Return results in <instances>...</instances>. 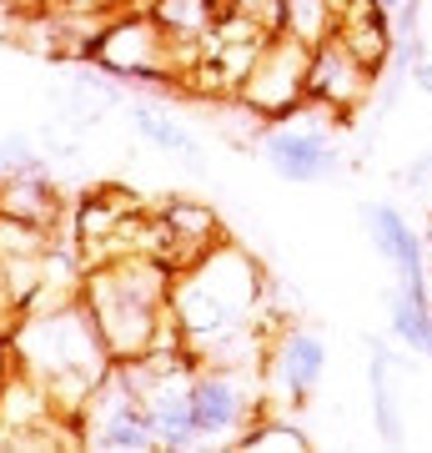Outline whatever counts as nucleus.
<instances>
[{"mask_svg":"<svg viewBox=\"0 0 432 453\" xmlns=\"http://www.w3.org/2000/svg\"><path fill=\"white\" fill-rule=\"evenodd\" d=\"M80 297L116 363L146 357L156 348H186L171 318V267L151 252L91 262L80 277Z\"/></svg>","mask_w":432,"mask_h":453,"instance_id":"nucleus-1","label":"nucleus"},{"mask_svg":"<svg viewBox=\"0 0 432 453\" xmlns=\"http://www.w3.org/2000/svg\"><path fill=\"white\" fill-rule=\"evenodd\" d=\"M11 357H16L20 372H31L35 383L56 398V408L71 413V418L86 403V393L96 388L116 363L80 292L76 297H61V303H41V308L26 312L20 327L11 333Z\"/></svg>","mask_w":432,"mask_h":453,"instance_id":"nucleus-2","label":"nucleus"},{"mask_svg":"<svg viewBox=\"0 0 432 453\" xmlns=\"http://www.w3.org/2000/svg\"><path fill=\"white\" fill-rule=\"evenodd\" d=\"M80 56H91L101 71H111L121 81H141V86H166V81H181V50L171 46V35L161 31L156 20L136 11V16L106 26L101 35H91Z\"/></svg>","mask_w":432,"mask_h":453,"instance_id":"nucleus-3","label":"nucleus"},{"mask_svg":"<svg viewBox=\"0 0 432 453\" xmlns=\"http://www.w3.org/2000/svg\"><path fill=\"white\" fill-rule=\"evenodd\" d=\"M261 368H211L196 363L192 378V423L196 443H237L241 428L267 413Z\"/></svg>","mask_w":432,"mask_h":453,"instance_id":"nucleus-4","label":"nucleus"},{"mask_svg":"<svg viewBox=\"0 0 432 453\" xmlns=\"http://www.w3.org/2000/svg\"><path fill=\"white\" fill-rule=\"evenodd\" d=\"M307 65H312V46L292 41L287 31H272L267 46L256 50L246 81L237 86L241 106L252 116H267V121H282L307 101Z\"/></svg>","mask_w":432,"mask_h":453,"instance_id":"nucleus-5","label":"nucleus"},{"mask_svg":"<svg viewBox=\"0 0 432 453\" xmlns=\"http://www.w3.org/2000/svg\"><path fill=\"white\" fill-rule=\"evenodd\" d=\"M76 418H80V438L91 449H126V453L156 449V428L146 418L141 393L131 388V378L121 372V363H111V372L86 393V403L76 408Z\"/></svg>","mask_w":432,"mask_h":453,"instance_id":"nucleus-6","label":"nucleus"},{"mask_svg":"<svg viewBox=\"0 0 432 453\" xmlns=\"http://www.w3.org/2000/svg\"><path fill=\"white\" fill-rule=\"evenodd\" d=\"M322 372H327V342L312 327H277L267 363H261V388L267 398L287 408H302L317 393Z\"/></svg>","mask_w":432,"mask_h":453,"instance_id":"nucleus-7","label":"nucleus"},{"mask_svg":"<svg viewBox=\"0 0 432 453\" xmlns=\"http://www.w3.org/2000/svg\"><path fill=\"white\" fill-rule=\"evenodd\" d=\"M256 151H261V162L272 166L277 177L297 181V187L327 181L342 166V151L332 146V136L327 131H312V127H297V121H272Z\"/></svg>","mask_w":432,"mask_h":453,"instance_id":"nucleus-8","label":"nucleus"},{"mask_svg":"<svg viewBox=\"0 0 432 453\" xmlns=\"http://www.w3.org/2000/svg\"><path fill=\"white\" fill-rule=\"evenodd\" d=\"M362 222H368L377 252L398 267L402 292H413V297L432 303V292H428L432 288V282H428V242H422V232H417V226L407 222L392 202H372V207H362Z\"/></svg>","mask_w":432,"mask_h":453,"instance_id":"nucleus-9","label":"nucleus"},{"mask_svg":"<svg viewBox=\"0 0 432 453\" xmlns=\"http://www.w3.org/2000/svg\"><path fill=\"white\" fill-rule=\"evenodd\" d=\"M372 76L368 65L357 61L352 50H347V41L342 35H327L322 46H312V65H307V96L327 101V106H337V111L352 116L362 101L372 96Z\"/></svg>","mask_w":432,"mask_h":453,"instance_id":"nucleus-10","label":"nucleus"},{"mask_svg":"<svg viewBox=\"0 0 432 453\" xmlns=\"http://www.w3.org/2000/svg\"><path fill=\"white\" fill-rule=\"evenodd\" d=\"M216 242H226V232L207 202H166L156 211V257L171 273H181L196 257H207Z\"/></svg>","mask_w":432,"mask_h":453,"instance_id":"nucleus-11","label":"nucleus"},{"mask_svg":"<svg viewBox=\"0 0 432 453\" xmlns=\"http://www.w3.org/2000/svg\"><path fill=\"white\" fill-rule=\"evenodd\" d=\"M337 35L347 41V50L368 65L372 76H383V65L398 56L392 16H387L377 0H347V5H342V26H337Z\"/></svg>","mask_w":432,"mask_h":453,"instance_id":"nucleus-12","label":"nucleus"},{"mask_svg":"<svg viewBox=\"0 0 432 453\" xmlns=\"http://www.w3.org/2000/svg\"><path fill=\"white\" fill-rule=\"evenodd\" d=\"M226 11H231V0H151V5H146V16L156 20L161 31L171 35V46L181 50V65H192L201 35H207Z\"/></svg>","mask_w":432,"mask_h":453,"instance_id":"nucleus-13","label":"nucleus"},{"mask_svg":"<svg viewBox=\"0 0 432 453\" xmlns=\"http://www.w3.org/2000/svg\"><path fill=\"white\" fill-rule=\"evenodd\" d=\"M0 217H16V222H31V226L56 222V192H50V177L41 166L0 177Z\"/></svg>","mask_w":432,"mask_h":453,"instance_id":"nucleus-14","label":"nucleus"},{"mask_svg":"<svg viewBox=\"0 0 432 453\" xmlns=\"http://www.w3.org/2000/svg\"><path fill=\"white\" fill-rule=\"evenodd\" d=\"M347 0H277V31H287L302 46H322L342 26Z\"/></svg>","mask_w":432,"mask_h":453,"instance_id":"nucleus-15","label":"nucleus"},{"mask_svg":"<svg viewBox=\"0 0 432 453\" xmlns=\"http://www.w3.org/2000/svg\"><path fill=\"white\" fill-rule=\"evenodd\" d=\"M131 127H136L141 142L161 146V151H171V157H201V142L181 127L177 116H166L161 106H151V101H131Z\"/></svg>","mask_w":432,"mask_h":453,"instance_id":"nucleus-16","label":"nucleus"},{"mask_svg":"<svg viewBox=\"0 0 432 453\" xmlns=\"http://www.w3.org/2000/svg\"><path fill=\"white\" fill-rule=\"evenodd\" d=\"M237 449H256V453H267V449H287V453H302V449H307V434L297 428V423L277 418V413H261V418H252L246 428H241Z\"/></svg>","mask_w":432,"mask_h":453,"instance_id":"nucleus-17","label":"nucleus"},{"mask_svg":"<svg viewBox=\"0 0 432 453\" xmlns=\"http://www.w3.org/2000/svg\"><path fill=\"white\" fill-rule=\"evenodd\" d=\"M387 368H392L387 348H383V342H372V398H377V428H383L387 443H398L402 428H398V403H392V383H387Z\"/></svg>","mask_w":432,"mask_h":453,"instance_id":"nucleus-18","label":"nucleus"},{"mask_svg":"<svg viewBox=\"0 0 432 453\" xmlns=\"http://www.w3.org/2000/svg\"><path fill=\"white\" fill-rule=\"evenodd\" d=\"M26 166H41L35 146L26 142V136H5V142H0V177H11V172H26Z\"/></svg>","mask_w":432,"mask_h":453,"instance_id":"nucleus-19","label":"nucleus"},{"mask_svg":"<svg viewBox=\"0 0 432 453\" xmlns=\"http://www.w3.org/2000/svg\"><path fill=\"white\" fill-rule=\"evenodd\" d=\"M407 81H413L417 91H428V96H432V56H422V61L407 65Z\"/></svg>","mask_w":432,"mask_h":453,"instance_id":"nucleus-20","label":"nucleus"},{"mask_svg":"<svg viewBox=\"0 0 432 453\" xmlns=\"http://www.w3.org/2000/svg\"><path fill=\"white\" fill-rule=\"evenodd\" d=\"M428 177H432V151H422V157H417V162L402 172V181H407V187H422Z\"/></svg>","mask_w":432,"mask_h":453,"instance_id":"nucleus-21","label":"nucleus"},{"mask_svg":"<svg viewBox=\"0 0 432 453\" xmlns=\"http://www.w3.org/2000/svg\"><path fill=\"white\" fill-rule=\"evenodd\" d=\"M377 5H383V11H387V16H392V11H398V5H402V0H377Z\"/></svg>","mask_w":432,"mask_h":453,"instance_id":"nucleus-22","label":"nucleus"},{"mask_svg":"<svg viewBox=\"0 0 432 453\" xmlns=\"http://www.w3.org/2000/svg\"><path fill=\"white\" fill-rule=\"evenodd\" d=\"M0 5H11V0H0Z\"/></svg>","mask_w":432,"mask_h":453,"instance_id":"nucleus-23","label":"nucleus"}]
</instances>
